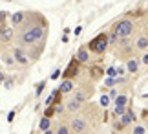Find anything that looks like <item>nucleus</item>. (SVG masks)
Instances as JSON below:
<instances>
[{
	"label": "nucleus",
	"mask_w": 148,
	"mask_h": 134,
	"mask_svg": "<svg viewBox=\"0 0 148 134\" xmlns=\"http://www.w3.org/2000/svg\"><path fill=\"white\" fill-rule=\"evenodd\" d=\"M53 114H55V107H49V108H46V114H44V116L49 118V116H53Z\"/></svg>",
	"instance_id": "nucleus-21"
},
{
	"label": "nucleus",
	"mask_w": 148,
	"mask_h": 134,
	"mask_svg": "<svg viewBox=\"0 0 148 134\" xmlns=\"http://www.w3.org/2000/svg\"><path fill=\"white\" fill-rule=\"evenodd\" d=\"M126 68H128V72H130V74H135V72H137V68H139L137 59H130V61L126 62Z\"/></svg>",
	"instance_id": "nucleus-12"
},
{
	"label": "nucleus",
	"mask_w": 148,
	"mask_h": 134,
	"mask_svg": "<svg viewBox=\"0 0 148 134\" xmlns=\"http://www.w3.org/2000/svg\"><path fill=\"white\" fill-rule=\"evenodd\" d=\"M59 90H60V94H68V92H71V90H73V83H71L70 79H66L64 83L60 85V88H59Z\"/></svg>",
	"instance_id": "nucleus-11"
},
{
	"label": "nucleus",
	"mask_w": 148,
	"mask_h": 134,
	"mask_svg": "<svg viewBox=\"0 0 148 134\" xmlns=\"http://www.w3.org/2000/svg\"><path fill=\"white\" fill-rule=\"evenodd\" d=\"M44 134H53V132H51V131L48 129V131H44Z\"/></svg>",
	"instance_id": "nucleus-32"
},
{
	"label": "nucleus",
	"mask_w": 148,
	"mask_h": 134,
	"mask_svg": "<svg viewBox=\"0 0 148 134\" xmlns=\"http://www.w3.org/2000/svg\"><path fill=\"white\" fill-rule=\"evenodd\" d=\"M38 127H40V131H48L49 127H51V121H49V118H46V116H44V118L40 119V123H38Z\"/></svg>",
	"instance_id": "nucleus-15"
},
{
	"label": "nucleus",
	"mask_w": 148,
	"mask_h": 134,
	"mask_svg": "<svg viewBox=\"0 0 148 134\" xmlns=\"http://www.w3.org/2000/svg\"><path fill=\"white\" fill-rule=\"evenodd\" d=\"M115 114H117V116L126 114V107H115Z\"/></svg>",
	"instance_id": "nucleus-20"
},
{
	"label": "nucleus",
	"mask_w": 148,
	"mask_h": 134,
	"mask_svg": "<svg viewBox=\"0 0 148 134\" xmlns=\"http://www.w3.org/2000/svg\"><path fill=\"white\" fill-rule=\"evenodd\" d=\"M13 55H15V61L18 62V65H22V66H26L27 62H29V59H27V57H26L24 53H22V50H18V48H16V50L13 51Z\"/></svg>",
	"instance_id": "nucleus-7"
},
{
	"label": "nucleus",
	"mask_w": 148,
	"mask_h": 134,
	"mask_svg": "<svg viewBox=\"0 0 148 134\" xmlns=\"http://www.w3.org/2000/svg\"><path fill=\"white\" fill-rule=\"evenodd\" d=\"M134 134H145V129H143V127H135V129H134Z\"/></svg>",
	"instance_id": "nucleus-24"
},
{
	"label": "nucleus",
	"mask_w": 148,
	"mask_h": 134,
	"mask_svg": "<svg viewBox=\"0 0 148 134\" xmlns=\"http://www.w3.org/2000/svg\"><path fill=\"white\" fill-rule=\"evenodd\" d=\"M66 107H68V110H71V112H75V110H79V108H81V101H77V99H70V101H68V105H66Z\"/></svg>",
	"instance_id": "nucleus-13"
},
{
	"label": "nucleus",
	"mask_w": 148,
	"mask_h": 134,
	"mask_svg": "<svg viewBox=\"0 0 148 134\" xmlns=\"http://www.w3.org/2000/svg\"><path fill=\"white\" fill-rule=\"evenodd\" d=\"M62 110H64V108H62V105H55V112H62Z\"/></svg>",
	"instance_id": "nucleus-28"
},
{
	"label": "nucleus",
	"mask_w": 148,
	"mask_h": 134,
	"mask_svg": "<svg viewBox=\"0 0 148 134\" xmlns=\"http://www.w3.org/2000/svg\"><path fill=\"white\" fill-rule=\"evenodd\" d=\"M117 97V90H110V99H115Z\"/></svg>",
	"instance_id": "nucleus-27"
},
{
	"label": "nucleus",
	"mask_w": 148,
	"mask_h": 134,
	"mask_svg": "<svg viewBox=\"0 0 148 134\" xmlns=\"http://www.w3.org/2000/svg\"><path fill=\"white\" fill-rule=\"evenodd\" d=\"M71 129L75 131V132H82L84 129H86V121H84V119H81V118L73 119V121H71Z\"/></svg>",
	"instance_id": "nucleus-8"
},
{
	"label": "nucleus",
	"mask_w": 148,
	"mask_h": 134,
	"mask_svg": "<svg viewBox=\"0 0 148 134\" xmlns=\"http://www.w3.org/2000/svg\"><path fill=\"white\" fill-rule=\"evenodd\" d=\"M57 134H70V129H68L66 125H60L59 131H57Z\"/></svg>",
	"instance_id": "nucleus-19"
},
{
	"label": "nucleus",
	"mask_w": 148,
	"mask_h": 134,
	"mask_svg": "<svg viewBox=\"0 0 148 134\" xmlns=\"http://www.w3.org/2000/svg\"><path fill=\"white\" fill-rule=\"evenodd\" d=\"M44 33H46V30H44L42 24H35V26H27L24 31L20 33V39L24 44H35V42H40V40L44 39Z\"/></svg>",
	"instance_id": "nucleus-1"
},
{
	"label": "nucleus",
	"mask_w": 148,
	"mask_h": 134,
	"mask_svg": "<svg viewBox=\"0 0 148 134\" xmlns=\"http://www.w3.org/2000/svg\"><path fill=\"white\" fill-rule=\"evenodd\" d=\"M132 121H135V114H134V110L132 108H126V114H123L121 116V127H124V125H130Z\"/></svg>",
	"instance_id": "nucleus-5"
},
{
	"label": "nucleus",
	"mask_w": 148,
	"mask_h": 134,
	"mask_svg": "<svg viewBox=\"0 0 148 134\" xmlns=\"http://www.w3.org/2000/svg\"><path fill=\"white\" fill-rule=\"evenodd\" d=\"M44 86H46V81H40V83L37 85V92H35V96H40V94H42Z\"/></svg>",
	"instance_id": "nucleus-18"
},
{
	"label": "nucleus",
	"mask_w": 148,
	"mask_h": 134,
	"mask_svg": "<svg viewBox=\"0 0 148 134\" xmlns=\"http://www.w3.org/2000/svg\"><path fill=\"white\" fill-rule=\"evenodd\" d=\"M92 75H93V79H99L101 75H102V70L97 68V66H93V68H92Z\"/></svg>",
	"instance_id": "nucleus-17"
},
{
	"label": "nucleus",
	"mask_w": 148,
	"mask_h": 134,
	"mask_svg": "<svg viewBox=\"0 0 148 134\" xmlns=\"http://www.w3.org/2000/svg\"><path fill=\"white\" fill-rule=\"evenodd\" d=\"M75 99H77V101H82V99H84L82 92H77V94H75Z\"/></svg>",
	"instance_id": "nucleus-26"
},
{
	"label": "nucleus",
	"mask_w": 148,
	"mask_h": 134,
	"mask_svg": "<svg viewBox=\"0 0 148 134\" xmlns=\"http://www.w3.org/2000/svg\"><path fill=\"white\" fill-rule=\"evenodd\" d=\"M59 74H60V70H55L53 75H51V79H57V77H59Z\"/></svg>",
	"instance_id": "nucleus-29"
},
{
	"label": "nucleus",
	"mask_w": 148,
	"mask_h": 134,
	"mask_svg": "<svg viewBox=\"0 0 148 134\" xmlns=\"http://www.w3.org/2000/svg\"><path fill=\"white\" fill-rule=\"evenodd\" d=\"M104 83H106L108 86H112V85H115V83H117V77H110V79H106Z\"/></svg>",
	"instance_id": "nucleus-23"
},
{
	"label": "nucleus",
	"mask_w": 148,
	"mask_h": 134,
	"mask_svg": "<svg viewBox=\"0 0 148 134\" xmlns=\"http://www.w3.org/2000/svg\"><path fill=\"white\" fill-rule=\"evenodd\" d=\"M2 81H4V74L0 72V83H2Z\"/></svg>",
	"instance_id": "nucleus-31"
},
{
	"label": "nucleus",
	"mask_w": 148,
	"mask_h": 134,
	"mask_svg": "<svg viewBox=\"0 0 148 134\" xmlns=\"http://www.w3.org/2000/svg\"><path fill=\"white\" fill-rule=\"evenodd\" d=\"M108 75H112V77H113V75H117V70L113 68V66H112V68H108Z\"/></svg>",
	"instance_id": "nucleus-25"
},
{
	"label": "nucleus",
	"mask_w": 148,
	"mask_h": 134,
	"mask_svg": "<svg viewBox=\"0 0 148 134\" xmlns=\"http://www.w3.org/2000/svg\"><path fill=\"white\" fill-rule=\"evenodd\" d=\"M108 103H110V97H108V96H102L101 97V105H102V107H106Z\"/></svg>",
	"instance_id": "nucleus-22"
},
{
	"label": "nucleus",
	"mask_w": 148,
	"mask_h": 134,
	"mask_svg": "<svg viewBox=\"0 0 148 134\" xmlns=\"http://www.w3.org/2000/svg\"><path fill=\"white\" fill-rule=\"evenodd\" d=\"M77 61L79 62H88L90 61V53H88V48H81L77 53Z\"/></svg>",
	"instance_id": "nucleus-9"
},
{
	"label": "nucleus",
	"mask_w": 148,
	"mask_h": 134,
	"mask_svg": "<svg viewBox=\"0 0 148 134\" xmlns=\"http://www.w3.org/2000/svg\"><path fill=\"white\" fill-rule=\"evenodd\" d=\"M79 65H81V62L77 61V57H73V59H71V62L68 65V68L64 70L62 77H64V79H71V77H75V75L79 74Z\"/></svg>",
	"instance_id": "nucleus-4"
},
{
	"label": "nucleus",
	"mask_w": 148,
	"mask_h": 134,
	"mask_svg": "<svg viewBox=\"0 0 148 134\" xmlns=\"http://www.w3.org/2000/svg\"><path fill=\"white\" fill-rule=\"evenodd\" d=\"M11 39H13V30L2 26L0 28V40H2V42H8V40H11Z\"/></svg>",
	"instance_id": "nucleus-6"
},
{
	"label": "nucleus",
	"mask_w": 148,
	"mask_h": 134,
	"mask_svg": "<svg viewBox=\"0 0 148 134\" xmlns=\"http://www.w3.org/2000/svg\"><path fill=\"white\" fill-rule=\"evenodd\" d=\"M132 31H134V24L130 20H123L115 26V35H119V37H128Z\"/></svg>",
	"instance_id": "nucleus-3"
},
{
	"label": "nucleus",
	"mask_w": 148,
	"mask_h": 134,
	"mask_svg": "<svg viewBox=\"0 0 148 134\" xmlns=\"http://www.w3.org/2000/svg\"><path fill=\"white\" fill-rule=\"evenodd\" d=\"M143 62H145V65H148V53L143 55Z\"/></svg>",
	"instance_id": "nucleus-30"
},
{
	"label": "nucleus",
	"mask_w": 148,
	"mask_h": 134,
	"mask_svg": "<svg viewBox=\"0 0 148 134\" xmlns=\"http://www.w3.org/2000/svg\"><path fill=\"white\" fill-rule=\"evenodd\" d=\"M24 13H13V17H11V24L13 26H20V24H24Z\"/></svg>",
	"instance_id": "nucleus-10"
},
{
	"label": "nucleus",
	"mask_w": 148,
	"mask_h": 134,
	"mask_svg": "<svg viewBox=\"0 0 148 134\" xmlns=\"http://www.w3.org/2000/svg\"><path fill=\"white\" fill-rule=\"evenodd\" d=\"M113 101H115V107H126V105H128V97L126 96H117Z\"/></svg>",
	"instance_id": "nucleus-14"
},
{
	"label": "nucleus",
	"mask_w": 148,
	"mask_h": 134,
	"mask_svg": "<svg viewBox=\"0 0 148 134\" xmlns=\"http://www.w3.org/2000/svg\"><path fill=\"white\" fill-rule=\"evenodd\" d=\"M106 46H108V35L99 33L93 40H90L88 48H90V51H93V53H102V51L106 50Z\"/></svg>",
	"instance_id": "nucleus-2"
},
{
	"label": "nucleus",
	"mask_w": 148,
	"mask_h": 134,
	"mask_svg": "<svg viewBox=\"0 0 148 134\" xmlns=\"http://www.w3.org/2000/svg\"><path fill=\"white\" fill-rule=\"evenodd\" d=\"M135 46H137L139 50H146V48H148V37H141Z\"/></svg>",
	"instance_id": "nucleus-16"
}]
</instances>
